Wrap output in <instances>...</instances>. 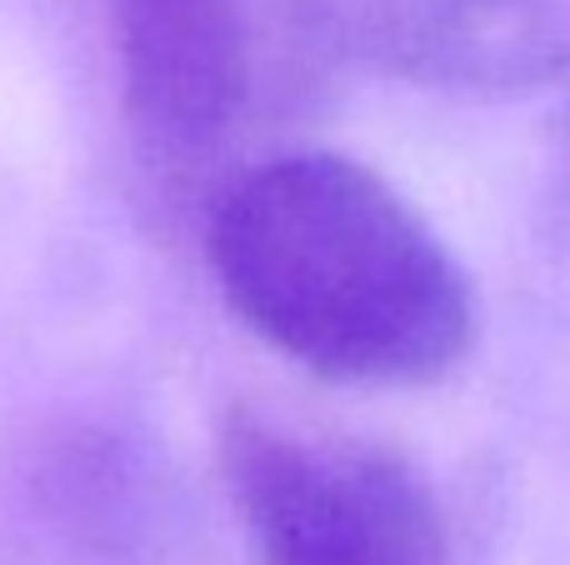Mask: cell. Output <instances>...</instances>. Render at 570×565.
<instances>
[{"instance_id": "obj_1", "label": "cell", "mask_w": 570, "mask_h": 565, "mask_svg": "<svg viewBox=\"0 0 570 565\" xmlns=\"http://www.w3.org/2000/svg\"><path fill=\"white\" fill-rule=\"evenodd\" d=\"M206 260L271 350L341 386H431L481 330L471 276L431 220L331 150L236 170L206 210Z\"/></svg>"}, {"instance_id": "obj_2", "label": "cell", "mask_w": 570, "mask_h": 565, "mask_svg": "<svg viewBox=\"0 0 570 565\" xmlns=\"http://www.w3.org/2000/svg\"><path fill=\"white\" fill-rule=\"evenodd\" d=\"M110 36L140 156L180 180L281 130L335 60L315 0H110Z\"/></svg>"}, {"instance_id": "obj_3", "label": "cell", "mask_w": 570, "mask_h": 565, "mask_svg": "<svg viewBox=\"0 0 570 565\" xmlns=\"http://www.w3.org/2000/svg\"><path fill=\"white\" fill-rule=\"evenodd\" d=\"M226 456L256 565H451L441 506L395 450L240 420Z\"/></svg>"}, {"instance_id": "obj_4", "label": "cell", "mask_w": 570, "mask_h": 565, "mask_svg": "<svg viewBox=\"0 0 570 565\" xmlns=\"http://www.w3.org/2000/svg\"><path fill=\"white\" fill-rule=\"evenodd\" d=\"M335 56L415 90L515 100L570 70L566 0H315Z\"/></svg>"}]
</instances>
